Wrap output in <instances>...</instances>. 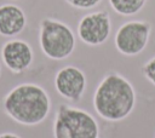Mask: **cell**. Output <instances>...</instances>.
Instances as JSON below:
<instances>
[{
    "instance_id": "obj_1",
    "label": "cell",
    "mask_w": 155,
    "mask_h": 138,
    "mask_svg": "<svg viewBox=\"0 0 155 138\" xmlns=\"http://www.w3.org/2000/svg\"><path fill=\"white\" fill-rule=\"evenodd\" d=\"M92 102L99 117L109 122H117L132 114L137 103V93L127 77L110 71L97 85Z\"/></svg>"
},
{
    "instance_id": "obj_2",
    "label": "cell",
    "mask_w": 155,
    "mask_h": 138,
    "mask_svg": "<svg viewBox=\"0 0 155 138\" xmlns=\"http://www.w3.org/2000/svg\"><path fill=\"white\" fill-rule=\"evenodd\" d=\"M4 113L23 126L44 122L51 111V98L38 84L23 82L12 87L2 99Z\"/></svg>"
},
{
    "instance_id": "obj_3",
    "label": "cell",
    "mask_w": 155,
    "mask_h": 138,
    "mask_svg": "<svg viewBox=\"0 0 155 138\" xmlns=\"http://www.w3.org/2000/svg\"><path fill=\"white\" fill-rule=\"evenodd\" d=\"M53 138H99V125L88 111L62 103L52 125Z\"/></svg>"
},
{
    "instance_id": "obj_4",
    "label": "cell",
    "mask_w": 155,
    "mask_h": 138,
    "mask_svg": "<svg viewBox=\"0 0 155 138\" xmlns=\"http://www.w3.org/2000/svg\"><path fill=\"white\" fill-rule=\"evenodd\" d=\"M39 45L41 52L48 59L63 61L74 52L76 38L67 23L45 17L39 24Z\"/></svg>"
},
{
    "instance_id": "obj_5",
    "label": "cell",
    "mask_w": 155,
    "mask_h": 138,
    "mask_svg": "<svg viewBox=\"0 0 155 138\" xmlns=\"http://www.w3.org/2000/svg\"><path fill=\"white\" fill-rule=\"evenodd\" d=\"M151 24L148 21L132 19L122 23L115 33L114 45L119 53L133 57L142 53L148 46Z\"/></svg>"
},
{
    "instance_id": "obj_6",
    "label": "cell",
    "mask_w": 155,
    "mask_h": 138,
    "mask_svg": "<svg viewBox=\"0 0 155 138\" xmlns=\"http://www.w3.org/2000/svg\"><path fill=\"white\" fill-rule=\"evenodd\" d=\"M111 19L107 11H94L82 16L78 23V36L88 46H101L110 36Z\"/></svg>"
},
{
    "instance_id": "obj_7",
    "label": "cell",
    "mask_w": 155,
    "mask_h": 138,
    "mask_svg": "<svg viewBox=\"0 0 155 138\" xmlns=\"http://www.w3.org/2000/svg\"><path fill=\"white\" fill-rule=\"evenodd\" d=\"M53 84L57 93L62 98L69 102H79L85 94L87 77L80 68L65 65L56 73Z\"/></svg>"
},
{
    "instance_id": "obj_8",
    "label": "cell",
    "mask_w": 155,
    "mask_h": 138,
    "mask_svg": "<svg viewBox=\"0 0 155 138\" xmlns=\"http://www.w3.org/2000/svg\"><path fill=\"white\" fill-rule=\"evenodd\" d=\"M0 54L4 65L13 74L27 71L34 61V51L30 44L23 39L12 38L5 41Z\"/></svg>"
},
{
    "instance_id": "obj_9",
    "label": "cell",
    "mask_w": 155,
    "mask_h": 138,
    "mask_svg": "<svg viewBox=\"0 0 155 138\" xmlns=\"http://www.w3.org/2000/svg\"><path fill=\"white\" fill-rule=\"evenodd\" d=\"M27 27V15L16 4L0 5V35L4 38H16Z\"/></svg>"
},
{
    "instance_id": "obj_10",
    "label": "cell",
    "mask_w": 155,
    "mask_h": 138,
    "mask_svg": "<svg viewBox=\"0 0 155 138\" xmlns=\"http://www.w3.org/2000/svg\"><path fill=\"white\" fill-rule=\"evenodd\" d=\"M110 7L120 16H133L143 10L148 0H108Z\"/></svg>"
},
{
    "instance_id": "obj_11",
    "label": "cell",
    "mask_w": 155,
    "mask_h": 138,
    "mask_svg": "<svg viewBox=\"0 0 155 138\" xmlns=\"http://www.w3.org/2000/svg\"><path fill=\"white\" fill-rule=\"evenodd\" d=\"M142 74L143 76L155 86V56L151 57L148 62H145L142 67Z\"/></svg>"
},
{
    "instance_id": "obj_12",
    "label": "cell",
    "mask_w": 155,
    "mask_h": 138,
    "mask_svg": "<svg viewBox=\"0 0 155 138\" xmlns=\"http://www.w3.org/2000/svg\"><path fill=\"white\" fill-rule=\"evenodd\" d=\"M69 6L78 10H90L101 4L102 0H64Z\"/></svg>"
},
{
    "instance_id": "obj_13",
    "label": "cell",
    "mask_w": 155,
    "mask_h": 138,
    "mask_svg": "<svg viewBox=\"0 0 155 138\" xmlns=\"http://www.w3.org/2000/svg\"><path fill=\"white\" fill-rule=\"evenodd\" d=\"M0 138H22V137L12 132H4V133H0Z\"/></svg>"
},
{
    "instance_id": "obj_14",
    "label": "cell",
    "mask_w": 155,
    "mask_h": 138,
    "mask_svg": "<svg viewBox=\"0 0 155 138\" xmlns=\"http://www.w3.org/2000/svg\"><path fill=\"white\" fill-rule=\"evenodd\" d=\"M1 74H2V70H1V64H0V79H1Z\"/></svg>"
},
{
    "instance_id": "obj_15",
    "label": "cell",
    "mask_w": 155,
    "mask_h": 138,
    "mask_svg": "<svg viewBox=\"0 0 155 138\" xmlns=\"http://www.w3.org/2000/svg\"><path fill=\"white\" fill-rule=\"evenodd\" d=\"M154 138H155V134H154Z\"/></svg>"
}]
</instances>
